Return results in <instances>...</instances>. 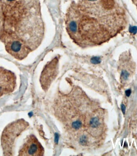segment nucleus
Wrapping results in <instances>:
<instances>
[{"label":"nucleus","mask_w":137,"mask_h":156,"mask_svg":"<svg viewBox=\"0 0 137 156\" xmlns=\"http://www.w3.org/2000/svg\"><path fill=\"white\" fill-rule=\"evenodd\" d=\"M73 42L85 49L100 46L126 28L127 15L116 0H72L65 16Z\"/></svg>","instance_id":"1"},{"label":"nucleus","mask_w":137,"mask_h":156,"mask_svg":"<svg viewBox=\"0 0 137 156\" xmlns=\"http://www.w3.org/2000/svg\"><path fill=\"white\" fill-rule=\"evenodd\" d=\"M45 31L39 0H0V41L15 59L37 49Z\"/></svg>","instance_id":"2"},{"label":"nucleus","mask_w":137,"mask_h":156,"mask_svg":"<svg viewBox=\"0 0 137 156\" xmlns=\"http://www.w3.org/2000/svg\"><path fill=\"white\" fill-rule=\"evenodd\" d=\"M29 126L28 123L21 119L11 122L5 128L1 139L4 155H13L16 139Z\"/></svg>","instance_id":"3"},{"label":"nucleus","mask_w":137,"mask_h":156,"mask_svg":"<svg viewBox=\"0 0 137 156\" xmlns=\"http://www.w3.org/2000/svg\"><path fill=\"white\" fill-rule=\"evenodd\" d=\"M44 150L40 142L33 135L30 136L20 150L19 156H43Z\"/></svg>","instance_id":"4"},{"label":"nucleus","mask_w":137,"mask_h":156,"mask_svg":"<svg viewBox=\"0 0 137 156\" xmlns=\"http://www.w3.org/2000/svg\"><path fill=\"white\" fill-rule=\"evenodd\" d=\"M16 76L13 72L0 67V98L14 90Z\"/></svg>","instance_id":"5"},{"label":"nucleus","mask_w":137,"mask_h":156,"mask_svg":"<svg viewBox=\"0 0 137 156\" xmlns=\"http://www.w3.org/2000/svg\"><path fill=\"white\" fill-rule=\"evenodd\" d=\"M119 65L121 69V80L126 81L131 76L135 68V64L129 51L123 52L120 56Z\"/></svg>","instance_id":"6"},{"label":"nucleus","mask_w":137,"mask_h":156,"mask_svg":"<svg viewBox=\"0 0 137 156\" xmlns=\"http://www.w3.org/2000/svg\"><path fill=\"white\" fill-rule=\"evenodd\" d=\"M58 66L59 59L58 57H55L46 65L40 77V82L43 86L47 87L56 77Z\"/></svg>","instance_id":"7"},{"label":"nucleus","mask_w":137,"mask_h":156,"mask_svg":"<svg viewBox=\"0 0 137 156\" xmlns=\"http://www.w3.org/2000/svg\"><path fill=\"white\" fill-rule=\"evenodd\" d=\"M131 93V91L130 90H127L125 91V94L128 97L130 96Z\"/></svg>","instance_id":"8"},{"label":"nucleus","mask_w":137,"mask_h":156,"mask_svg":"<svg viewBox=\"0 0 137 156\" xmlns=\"http://www.w3.org/2000/svg\"><path fill=\"white\" fill-rule=\"evenodd\" d=\"M121 108L122 111L123 113H124V114H125V107L124 105H122L121 106Z\"/></svg>","instance_id":"9"}]
</instances>
